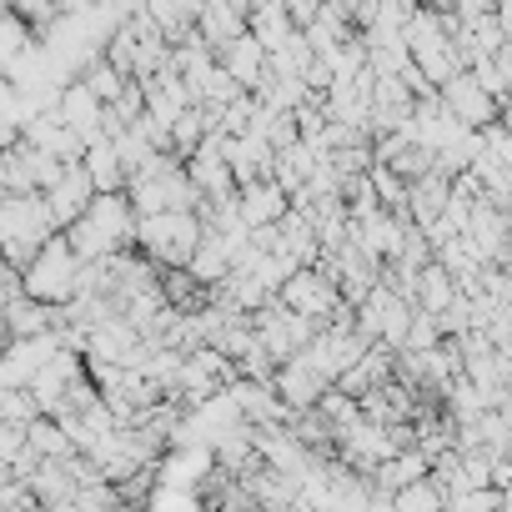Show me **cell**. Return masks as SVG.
<instances>
[{"label":"cell","instance_id":"3957f363","mask_svg":"<svg viewBox=\"0 0 512 512\" xmlns=\"http://www.w3.org/2000/svg\"><path fill=\"white\" fill-rule=\"evenodd\" d=\"M277 302H282L287 312H302V317H312V322H327L332 307L342 302V292H337V282L312 262V267H292V272L282 277Z\"/></svg>","mask_w":512,"mask_h":512},{"label":"cell","instance_id":"5b68a950","mask_svg":"<svg viewBox=\"0 0 512 512\" xmlns=\"http://www.w3.org/2000/svg\"><path fill=\"white\" fill-rule=\"evenodd\" d=\"M287 211H292V196H287L272 176H256V181L236 186V216L246 221V231H251V226H272V221H282Z\"/></svg>","mask_w":512,"mask_h":512},{"label":"cell","instance_id":"ba28073f","mask_svg":"<svg viewBox=\"0 0 512 512\" xmlns=\"http://www.w3.org/2000/svg\"><path fill=\"white\" fill-rule=\"evenodd\" d=\"M447 196H452V176H442L437 166H427L422 176L407 181V206H402V211H407L412 226H432V221L442 216Z\"/></svg>","mask_w":512,"mask_h":512},{"label":"cell","instance_id":"30bf717a","mask_svg":"<svg viewBox=\"0 0 512 512\" xmlns=\"http://www.w3.org/2000/svg\"><path fill=\"white\" fill-rule=\"evenodd\" d=\"M452 297H457V282H452V272H447L442 262L417 267V277H412V302H417L422 312H442Z\"/></svg>","mask_w":512,"mask_h":512},{"label":"cell","instance_id":"52a82bcc","mask_svg":"<svg viewBox=\"0 0 512 512\" xmlns=\"http://www.w3.org/2000/svg\"><path fill=\"white\" fill-rule=\"evenodd\" d=\"M216 66H221L241 91H251L256 81H262V71H267V46L256 41L251 31H236L226 46H216Z\"/></svg>","mask_w":512,"mask_h":512},{"label":"cell","instance_id":"8fae6325","mask_svg":"<svg viewBox=\"0 0 512 512\" xmlns=\"http://www.w3.org/2000/svg\"><path fill=\"white\" fill-rule=\"evenodd\" d=\"M0 317L11 322V332H16V337H31V332L56 327V307H46V302H36V297H26V292H16V297L0 302Z\"/></svg>","mask_w":512,"mask_h":512},{"label":"cell","instance_id":"6da1fadb","mask_svg":"<svg viewBox=\"0 0 512 512\" xmlns=\"http://www.w3.org/2000/svg\"><path fill=\"white\" fill-rule=\"evenodd\" d=\"M76 272H81V256L66 246L61 231H51L36 251H31V262L21 267V292L46 302V307H61L71 292H76Z\"/></svg>","mask_w":512,"mask_h":512},{"label":"cell","instance_id":"7c38bea8","mask_svg":"<svg viewBox=\"0 0 512 512\" xmlns=\"http://www.w3.org/2000/svg\"><path fill=\"white\" fill-rule=\"evenodd\" d=\"M392 512H437L442 507V487L422 472V477H412V482H402L397 492H392V502H387Z\"/></svg>","mask_w":512,"mask_h":512},{"label":"cell","instance_id":"277c9868","mask_svg":"<svg viewBox=\"0 0 512 512\" xmlns=\"http://www.w3.org/2000/svg\"><path fill=\"white\" fill-rule=\"evenodd\" d=\"M437 101H442V111H452V116H457L462 126H472V131H477V126H487V121H497V116L507 111L502 101H492V96L477 86V76H472L467 66H462V71H452V76L437 86Z\"/></svg>","mask_w":512,"mask_h":512},{"label":"cell","instance_id":"4fadbf2b","mask_svg":"<svg viewBox=\"0 0 512 512\" xmlns=\"http://www.w3.org/2000/svg\"><path fill=\"white\" fill-rule=\"evenodd\" d=\"M367 181H372V191H377V201H382V211H402L407 206V181L392 171V166H367ZM407 216V211H402Z\"/></svg>","mask_w":512,"mask_h":512},{"label":"cell","instance_id":"9c48e42d","mask_svg":"<svg viewBox=\"0 0 512 512\" xmlns=\"http://www.w3.org/2000/svg\"><path fill=\"white\" fill-rule=\"evenodd\" d=\"M81 166H86V176H91L96 191H121V186H126V166H121V156H116V146H111L106 136L86 141Z\"/></svg>","mask_w":512,"mask_h":512},{"label":"cell","instance_id":"8992f818","mask_svg":"<svg viewBox=\"0 0 512 512\" xmlns=\"http://www.w3.org/2000/svg\"><path fill=\"white\" fill-rule=\"evenodd\" d=\"M41 196H46L51 221H56V226H66L71 216H81V211H86V201L96 196V186H91V176H86V166H81V161H66V166H61V176H56Z\"/></svg>","mask_w":512,"mask_h":512},{"label":"cell","instance_id":"5bb4252c","mask_svg":"<svg viewBox=\"0 0 512 512\" xmlns=\"http://www.w3.org/2000/svg\"><path fill=\"white\" fill-rule=\"evenodd\" d=\"M41 407H36V397H31V387H6L0 382V422H31Z\"/></svg>","mask_w":512,"mask_h":512},{"label":"cell","instance_id":"7a4b0ae2","mask_svg":"<svg viewBox=\"0 0 512 512\" xmlns=\"http://www.w3.org/2000/svg\"><path fill=\"white\" fill-rule=\"evenodd\" d=\"M196 236H201L196 211H146V216H136L131 246L141 256H151V262H161V267H186Z\"/></svg>","mask_w":512,"mask_h":512}]
</instances>
